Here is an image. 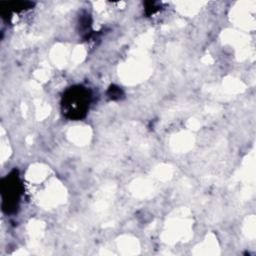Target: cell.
Instances as JSON below:
<instances>
[{"instance_id":"cell-1","label":"cell","mask_w":256,"mask_h":256,"mask_svg":"<svg viewBox=\"0 0 256 256\" xmlns=\"http://www.w3.org/2000/svg\"><path fill=\"white\" fill-rule=\"evenodd\" d=\"M91 94L88 89L82 86L70 87L62 98L63 114L73 120L81 119L85 116L90 105Z\"/></svg>"},{"instance_id":"cell-2","label":"cell","mask_w":256,"mask_h":256,"mask_svg":"<svg viewBox=\"0 0 256 256\" xmlns=\"http://www.w3.org/2000/svg\"><path fill=\"white\" fill-rule=\"evenodd\" d=\"M22 193V186L16 171L10 173L2 179L1 195H2V207L7 213L15 210L18 206L20 195Z\"/></svg>"}]
</instances>
